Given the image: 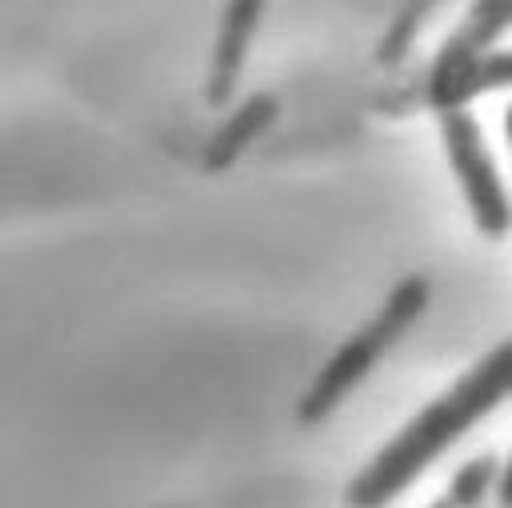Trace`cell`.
<instances>
[{
    "label": "cell",
    "mask_w": 512,
    "mask_h": 508,
    "mask_svg": "<svg viewBox=\"0 0 512 508\" xmlns=\"http://www.w3.org/2000/svg\"><path fill=\"white\" fill-rule=\"evenodd\" d=\"M512 400V336L488 348L468 372H460L436 400H428L408 424H400L380 452L344 488V508H388L404 496L460 436H468L488 412Z\"/></svg>",
    "instance_id": "obj_1"
},
{
    "label": "cell",
    "mask_w": 512,
    "mask_h": 508,
    "mask_svg": "<svg viewBox=\"0 0 512 508\" xmlns=\"http://www.w3.org/2000/svg\"><path fill=\"white\" fill-rule=\"evenodd\" d=\"M432 300V284L424 276H404L400 284H392V292L384 296V304L376 308L372 320H364L328 360L324 368L312 376V384L304 388V396L296 400V420L300 424H320L328 420L356 388L360 380L408 336V328L424 316Z\"/></svg>",
    "instance_id": "obj_2"
},
{
    "label": "cell",
    "mask_w": 512,
    "mask_h": 508,
    "mask_svg": "<svg viewBox=\"0 0 512 508\" xmlns=\"http://www.w3.org/2000/svg\"><path fill=\"white\" fill-rule=\"evenodd\" d=\"M440 140L464 208L480 236L500 240L512 232V196L492 160V148L480 132V120L468 108H440Z\"/></svg>",
    "instance_id": "obj_3"
},
{
    "label": "cell",
    "mask_w": 512,
    "mask_h": 508,
    "mask_svg": "<svg viewBox=\"0 0 512 508\" xmlns=\"http://www.w3.org/2000/svg\"><path fill=\"white\" fill-rule=\"evenodd\" d=\"M512 28V0H472V8L464 12V20L456 24V32L444 40V48L432 60L428 72V92L440 88L444 80H452L464 64H472L476 56L492 52V44Z\"/></svg>",
    "instance_id": "obj_4"
},
{
    "label": "cell",
    "mask_w": 512,
    "mask_h": 508,
    "mask_svg": "<svg viewBox=\"0 0 512 508\" xmlns=\"http://www.w3.org/2000/svg\"><path fill=\"white\" fill-rule=\"evenodd\" d=\"M260 12H264V0H228V8L220 16V36H216L212 68H208V100L212 104L232 100V92L240 88V72H244L248 48L256 40Z\"/></svg>",
    "instance_id": "obj_5"
},
{
    "label": "cell",
    "mask_w": 512,
    "mask_h": 508,
    "mask_svg": "<svg viewBox=\"0 0 512 508\" xmlns=\"http://www.w3.org/2000/svg\"><path fill=\"white\" fill-rule=\"evenodd\" d=\"M492 88H512V52H484L472 64H464L452 80L428 92V104L440 108H468L472 96H484Z\"/></svg>",
    "instance_id": "obj_6"
},
{
    "label": "cell",
    "mask_w": 512,
    "mask_h": 508,
    "mask_svg": "<svg viewBox=\"0 0 512 508\" xmlns=\"http://www.w3.org/2000/svg\"><path fill=\"white\" fill-rule=\"evenodd\" d=\"M272 116H276V100L268 96V92H252L228 120H224V128L208 140V148H204V160L212 164V168H224V164H232L248 144H252V136L260 132V128H268L272 124Z\"/></svg>",
    "instance_id": "obj_7"
},
{
    "label": "cell",
    "mask_w": 512,
    "mask_h": 508,
    "mask_svg": "<svg viewBox=\"0 0 512 508\" xmlns=\"http://www.w3.org/2000/svg\"><path fill=\"white\" fill-rule=\"evenodd\" d=\"M432 8H436V0H400V12L392 16V24H388V32L380 40V52H376L380 64H396L412 48V40L420 36V28H424Z\"/></svg>",
    "instance_id": "obj_8"
},
{
    "label": "cell",
    "mask_w": 512,
    "mask_h": 508,
    "mask_svg": "<svg viewBox=\"0 0 512 508\" xmlns=\"http://www.w3.org/2000/svg\"><path fill=\"white\" fill-rule=\"evenodd\" d=\"M500 484H496V500H500V508H512V456H508V464H504V472L496 476Z\"/></svg>",
    "instance_id": "obj_9"
},
{
    "label": "cell",
    "mask_w": 512,
    "mask_h": 508,
    "mask_svg": "<svg viewBox=\"0 0 512 508\" xmlns=\"http://www.w3.org/2000/svg\"><path fill=\"white\" fill-rule=\"evenodd\" d=\"M504 140H508V148H512V104L504 108Z\"/></svg>",
    "instance_id": "obj_10"
}]
</instances>
